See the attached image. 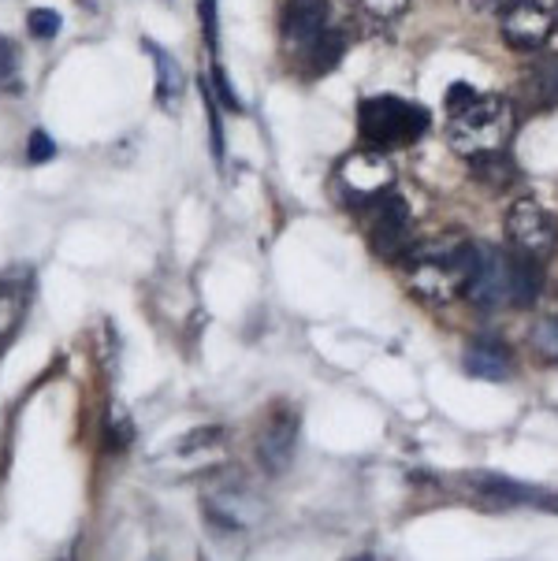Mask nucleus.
Listing matches in <instances>:
<instances>
[{"label":"nucleus","mask_w":558,"mask_h":561,"mask_svg":"<svg viewBox=\"0 0 558 561\" xmlns=\"http://www.w3.org/2000/svg\"><path fill=\"white\" fill-rule=\"evenodd\" d=\"M209 90H213V98L220 101L227 112H235V116H239V112H242V101H239V93L231 90V79H227V71L220 68V60H213V71H209Z\"/></svg>","instance_id":"obj_21"},{"label":"nucleus","mask_w":558,"mask_h":561,"mask_svg":"<svg viewBox=\"0 0 558 561\" xmlns=\"http://www.w3.org/2000/svg\"><path fill=\"white\" fill-rule=\"evenodd\" d=\"M0 93L4 98H19L23 93V60L12 37L0 34Z\"/></svg>","instance_id":"obj_18"},{"label":"nucleus","mask_w":558,"mask_h":561,"mask_svg":"<svg viewBox=\"0 0 558 561\" xmlns=\"http://www.w3.org/2000/svg\"><path fill=\"white\" fill-rule=\"evenodd\" d=\"M298 446V416L291 409H276V413L264 421L258 435V461L269 477H280L291 461H295Z\"/></svg>","instance_id":"obj_10"},{"label":"nucleus","mask_w":558,"mask_h":561,"mask_svg":"<svg viewBox=\"0 0 558 561\" xmlns=\"http://www.w3.org/2000/svg\"><path fill=\"white\" fill-rule=\"evenodd\" d=\"M343 53H346V37L339 26H332L320 42L314 45V53L301 60V75H309V79H317V75H324V71H332L339 60H343Z\"/></svg>","instance_id":"obj_15"},{"label":"nucleus","mask_w":558,"mask_h":561,"mask_svg":"<svg viewBox=\"0 0 558 561\" xmlns=\"http://www.w3.org/2000/svg\"><path fill=\"white\" fill-rule=\"evenodd\" d=\"M26 31L34 37H42V42H53V37L60 34V12H53V8H31Z\"/></svg>","instance_id":"obj_22"},{"label":"nucleus","mask_w":558,"mask_h":561,"mask_svg":"<svg viewBox=\"0 0 558 561\" xmlns=\"http://www.w3.org/2000/svg\"><path fill=\"white\" fill-rule=\"evenodd\" d=\"M469 168H472V179L485 183L488 190H506L517 179V171H514V164H510L506 153L477 157V160H469Z\"/></svg>","instance_id":"obj_16"},{"label":"nucleus","mask_w":558,"mask_h":561,"mask_svg":"<svg viewBox=\"0 0 558 561\" xmlns=\"http://www.w3.org/2000/svg\"><path fill=\"white\" fill-rule=\"evenodd\" d=\"M533 346L544 360L558 365V317H547L533 328Z\"/></svg>","instance_id":"obj_20"},{"label":"nucleus","mask_w":558,"mask_h":561,"mask_svg":"<svg viewBox=\"0 0 558 561\" xmlns=\"http://www.w3.org/2000/svg\"><path fill=\"white\" fill-rule=\"evenodd\" d=\"M466 373L477 379H488V383H499L514 373V354L506 350V342L499 339H477L466 350Z\"/></svg>","instance_id":"obj_12"},{"label":"nucleus","mask_w":558,"mask_h":561,"mask_svg":"<svg viewBox=\"0 0 558 561\" xmlns=\"http://www.w3.org/2000/svg\"><path fill=\"white\" fill-rule=\"evenodd\" d=\"M362 8L373 19H399L410 8V0H362Z\"/></svg>","instance_id":"obj_25"},{"label":"nucleus","mask_w":558,"mask_h":561,"mask_svg":"<svg viewBox=\"0 0 558 561\" xmlns=\"http://www.w3.org/2000/svg\"><path fill=\"white\" fill-rule=\"evenodd\" d=\"M477 483V494L496 506H514V502H540V491L525 488V483H514L506 477H472Z\"/></svg>","instance_id":"obj_14"},{"label":"nucleus","mask_w":558,"mask_h":561,"mask_svg":"<svg viewBox=\"0 0 558 561\" xmlns=\"http://www.w3.org/2000/svg\"><path fill=\"white\" fill-rule=\"evenodd\" d=\"M477 250L458 234H443V239H429L413 245L406 253V279L410 290L429 306H447V301L462 298L469 290L472 268H477Z\"/></svg>","instance_id":"obj_1"},{"label":"nucleus","mask_w":558,"mask_h":561,"mask_svg":"<svg viewBox=\"0 0 558 561\" xmlns=\"http://www.w3.org/2000/svg\"><path fill=\"white\" fill-rule=\"evenodd\" d=\"M56 157V141L45 135V130H34L31 138H26V160L31 164H45V160Z\"/></svg>","instance_id":"obj_24"},{"label":"nucleus","mask_w":558,"mask_h":561,"mask_svg":"<svg viewBox=\"0 0 558 561\" xmlns=\"http://www.w3.org/2000/svg\"><path fill=\"white\" fill-rule=\"evenodd\" d=\"M540 264L517 250L480 245L466 298L480 309H528L540 294Z\"/></svg>","instance_id":"obj_2"},{"label":"nucleus","mask_w":558,"mask_h":561,"mask_svg":"<svg viewBox=\"0 0 558 561\" xmlns=\"http://www.w3.org/2000/svg\"><path fill=\"white\" fill-rule=\"evenodd\" d=\"M202 93H205V104H209V138H213V157L224 160V127H220V101L213 98L209 90V79H202Z\"/></svg>","instance_id":"obj_23"},{"label":"nucleus","mask_w":558,"mask_h":561,"mask_svg":"<svg viewBox=\"0 0 558 561\" xmlns=\"http://www.w3.org/2000/svg\"><path fill=\"white\" fill-rule=\"evenodd\" d=\"M197 19H202L205 49L213 60H220V12H216V0H197Z\"/></svg>","instance_id":"obj_19"},{"label":"nucleus","mask_w":558,"mask_h":561,"mask_svg":"<svg viewBox=\"0 0 558 561\" xmlns=\"http://www.w3.org/2000/svg\"><path fill=\"white\" fill-rule=\"evenodd\" d=\"M23 306H26L23 287H15V283H8V279L0 283V346H4L19 331V323H23Z\"/></svg>","instance_id":"obj_17"},{"label":"nucleus","mask_w":558,"mask_h":561,"mask_svg":"<svg viewBox=\"0 0 558 561\" xmlns=\"http://www.w3.org/2000/svg\"><path fill=\"white\" fill-rule=\"evenodd\" d=\"M517 0H477V8L485 15H503V12H510V8H514Z\"/></svg>","instance_id":"obj_27"},{"label":"nucleus","mask_w":558,"mask_h":561,"mask_svg":"<svg viewBox=\"0 0 558 561\" xmlns=\"http://www.w3.org/2000/svg\"><path fill=\"white\" fill-rule=\"evenodd\" d=\"M514 127H517L514 104L506 98H496V93H488V98L477 93V101L451 116L447 138L458 157L477 160L491 153H506L510 138H514Z\"/></svg>","instance_id":"obj_3"},{"label":"nucleus","mask_w":558,"mask_h":561,"mask_svg":"<svg viewBox=\"0 0 558 561\" xmlns=\"http://www.w3.org/2000/svg\"><path fill=\"white\" fill-rule=\"evenodd\" d=\"M517 104L528 112H551L558 108V56L536 53L528 68L517 79Z\"/></svg>","instance_id":"obj_11"},{"label":"nucleus","mask_w":558,"mask_h":561,"mask_svg":"<svg viewBox=\"0 0 558 561\" xmlns=\"http://www.w3.org/2000/svg\"><path fill=\"white\" fill-rule=\"evenodd\" d=\"M503 19V42L514 53H536L558 26V0H517Z\"/></svg>","instance_id":"obj_9"},{"label":"nucleus","mask_w":558,"mask_h":561,"mask_svg":"<svg viewBox=\"0 0 558 561\" xmlns=\"http://www.w3.org/2000/svg\"><path fill=\"white\" fill-rule=\"evenodd\" d=\"M540 506L547 513H558V494H540Z\"/></svg>","instance_id":"obj_28"},{"label":"nucleus","mask_w":558,"mask_h":561,"mask_svg":"<svg viewBox=\"0 0 558 561\" xmlns=\"http://www.w3.org/2000/svg\"><path fill=\"white\" fill-rule=\"evenodd\" d=\"M472 101H477V90L466 85V82H454L451 90H447V112H451V116H454V112H462Z\"/></svg>","instance_id":"obj_26"},{"label":"nucleus","mask_w":558,"mask_h":561,"mask_svg":"<svg viewBox=\"0 0 558 561\" xmlns=\"http://www.w3.org/2000/svg\"><path fill=\"white\" fill-rule=\"evenodd\" d=\"M335 183L346 205H368L380 194H387V190H395V164L387 157V149L365 146L339 164Z\"/></svg>","instance_id":"obj_5"},{"label":"nucleus","mask_w":558,"mask_h":561,"mask_svg":"<svg viewBox=\"0 0 558 561\" xmlns=\"http://www.w3.org/2000/svg\"><path fill=\"white\" fill-rule=\"evenodd\" d=\"M332 31V4L328 0H287L280 19V37L291 60L301 68L314 45Z\"/></svg>","instance_id":"obj_8"},{"label":"nucleus","mask_w":558,"mask_h":561,"mask_svg":"<svg viewBox=\"0 0 558 561\" xmlns=\"http://www.w3.org/2000/svg\"><path fill=\"white\" fill-rule=\"evenodd\" d=\"M141 49L149 53V60H153V68H157V104L164 112H175L179 98H183V68H179V60H172L157 42H149V37L141 42Z\"/></svg>","instance_id":"obj_13"},{"label":"nucleus","mask_w":558,"mask_h":561,"mask_svg":"<svg viewBox=\"0 0 558 561\" xmlns=\"http://www.w3.org/2000/svg\"><path fill=\"white\" fill-rule=\"evenodd\" d=\"M506 242L510 250H517L528 261L544 264L558 245V227L555 216L536 202V197H517L506 213Z\"/></svg>","instance_id":"obj_7"},{"label":"nucleus","mask_w":558,"mask_h":561,"mask_svg":"<svg viewBox=\"0 0 558 561\" xmlns=\"http://www.w3.org/2000/svg\"><path fill=\"white\" fill-rule=\"evenodd\" d=\"M368 245L380 261H399L410 253L413 242V213L395 190H387L376 202H368Z\"/></svg>","instance_id":"obj_6"},{"label":"nucleus","mask_w":558,"mask_h":561,"mask_svg":"<svg viewBox=\"0 0 558 561\" xmlns=\"http://www.w3.org/2000/svg\"><path fill=\"white\" fill-rule=\"evenodd\" d=\"M429 127H432V116L421 104L391 98V93H384V98H365L362 108H357V135L373 149L413 146L418 138H424Z\"/></svg>","instance_id":"obj_4"}]
</instances>
